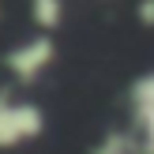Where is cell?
<instances>
[{
    "label": "cell",
    "instance_id": "obj_1",
    "mask_svg": "<svg viewBox=\"0 0 154 154\" xmlns=\"http://www.w3.org/2000/svg\"><path fill=\"white\" fill-rule=\"evenodd\" d=\"M45 132V113L42 105L11 98V90H0V150H15L34 143Z\"/></svg>",
    "mask_w": 154,
    "mask_h": 154
},
{
    "label": "cell",
    "instance_id": "obj_2",
    "mask_svg": "<svg viewBox=\"0 0 154 154\" xmlns=\"http://www.w3.org/2000/svg\"><path fill=\"white\" fill-rule=\"evenodd\" d=\"M53 60H57V42H53V34L42 30V34L19 42L15 49H8L4 68H8V75H11L15 83L30 87V83H38V79L53 68Z\"/></svg>",
    "mask_w": 154,
    "mask_h": 154
},
{
    "label": "cell",
    "instance_id": "obj_3",
    "mask_svg": "<svg viewBox=\"0 0 154 154\" xmlns=\"http://www.w3.org/2000/svg\"><path fill=\"white\" fill-rule=\"evenodd\" d=\"M132 124H135V139H139L143 154H154V72L139 75L132 83Z\"/></svg>",
    "mask_w": 154,
    "mask_h": 154
},
{
    "label": "cell",
    "instance_id": "obj_4",
    "mask_svg": "<svg viewBox=\"0 0 154 154\" xmlns=\"http://www.w3.org/2000/svg\"><path fill=\"white\" fill-rule=\"evenodd\" d=\"M30 19H34L38 30L53 34L64 23V0H30Z\"/></svg>",
    "mask_w": 154,
    "mask_h": 154
},
{
    "label": "cell",
    "instance_id": "obj_5",
    "mask_svg": "<svg viewBox=\"0 0 154 154\" xmlns=\"http://www.w3.org/2000/svg\"><path fill=\"white\" fill-rule=\"evenodd\" d=\"M135 19H139L143 26H154V0H139V4H135Z\"/></svg>",
    "mask_w": 154,
    "mask_h": 154
},
{
    "label": "cell",
    "instance_id": "obj_6",
    "mask_svg": "<svg viewBox=\"0 0 154 154\" xmlns=\"http://www.w3.org/2000/svg\"><path fill=\"white\" fill-rule=\"evenodd\" d=\"M0 15H4V4H0Z\"/></svg>",
    "mask_w": 154,
    "mask_h": 154
}]
</instances>
